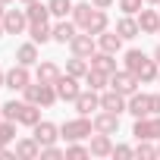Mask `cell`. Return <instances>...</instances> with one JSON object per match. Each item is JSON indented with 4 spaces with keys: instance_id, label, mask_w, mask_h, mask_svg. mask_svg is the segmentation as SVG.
<instances>
[{
    "instance_id": "cell-1",
    "label": "cell",
    "mask_w": 160,
    "mask_h": 160,
    "mask_svg": "<svg viewBox=\"0 0 160 160\" xmlns=\"http://www.w3.org/2000/svg\"><path fill=\"white\" fill-rule=\"evenodd\" d=\"M22 101L38 104V107H53V104L60 101V94H57V88H53V85H44V82H28V85L22 88Z\"/></svg>"
},
{
    "instance_id": "cell-2",
    "label": "cell",
    "mask_w": 160,
    "mask_h": 160,
    "mask_svg": "<svg viewBox=\"0 0 160 160\" xmlns=\"http://www.w3.org/2000/svg\"><path fill=\"white\" fill-rule=\"evenodd\" d=\"M91 132H94V119H88V116H75V119H66L60 126V138H66V141L91 138Z\"/></svg>"
},
{
    "instance_id": "cell-3",
    "label": "cell",
    "mask_w": 160,
    "mask_h": 160,
    "mask_svg": "<svg viewBox=\"0 0 160 160\" xmlns=\"http://www.w3.org/2000/svg\"><path fill=\"white\" fill-rule=\"evenodd\" d=\"M132 135H135L138 141H160V116H157V113H151V116L135 119Z\"/></svg>"
},
{
    "instance_id": "cell-4",
    "label": "cell",
    "mask_w": 160,
    "mask_h": 160,
    "mask_svg": "<svg viewBox=\"0 0 160 160\" xmlns=\"http://www.w3.org/2000/svg\"><path fill=\"white\" fill-rule=\"evenodd\" d=\"M138 85H141V82H138V75H135V72H129V69H116V72L110 75V88H116V91H119V94H126V98H129V94H135V91H138Z\"/></svg>"
},
{
    "instance_id": "cell-5",
    "label": "cell",
    "mask_w": 160,
    "mask_h": 160,
    "mask_svg": "<svg viewBox=\"0 0 160 160\" xmlns=\"http://www.w3.org/2000/svg\"><path fill=\"white\" fill-rule=\"evenodd\" d=\"M57 94H60V101H66V104H72L78 94H82V85H78V78L75 75H69V72H63L60 78H57Z\"/></svg>"
},
{
    "instance_id": "cell-6",
    "label": "cell",
    "mask_w": 160,
    "mask_h": 160,
    "mask_svg": "<svg viewBox=\"0 0 160 160\" xmlns=\"http://www.w3.org/2000/svg\"><path fill=\"white\" fill-rule=\"evenodd\" d=\"M69 50H72L75 57H85V60H88V57L98 50V38H94L91 32H82V35L75 32V38L69 41Z\"/></svg>"
},
{
    "instance_id": "cell-7",
    "label": "cell",
    "mask_w": 160,
    "mask_h": 160,
    "mask_svg": "<svg viewBox=\"0 0 160 160\" xmlns=\"http://www.w3.org/2000/svg\"><path fill=\"white\" fill-rule=\"evenodd\" d=\"M72 107L78 110V116H91V110H101V91H94V88H85L82 94H78V98L72 101Z\"/></svg>"
},
{
    "instance_id": "cell-8",
    "label": "cell",
    "mask_w": 160,
    "mask_h": 160,
    "mask_svg": "<svg viewBox=\"0 0 160 160\" xmlns=\"http://www.w3.org/2000/svg\"><path fill=\"white\" fill-rule=\"evenodd\" d=\"M3 28H7V35H22V32H28V16H25V10H7V13H3Z\"/></svg>"
},
{
    "instance_id": "cell-9",
    "label": "cell",
    "mask_w": 160,
    "mask_h": 160,
    "mask_svg": "<svg viewBox=\"0 0 160 160\" xmlns=\"http://www.w3.org/2000/svg\"><path fill=\"white\" fill-rule=\"evenodd\" d=\"M126 104H129V98L126 94H119L116 88H104L101 91V110H110V113H126Z\"/></svg>"
},
{
    "instance_id": "cell-10",
    "label": "cell",
    "mask_w": 160,
    "mask_h": 160,
    "mask_svg": "<svg viewBox=\"0 0 160 160\" xmlns=\"http://www.w3.org/2000/svg\"><path fill=\"white\" fill-rule=\"evenodd\" d=\"M126 113H132L135 119H141V116H151V94H141V91L129 94V104H126Z\"/></svg>"
},
{
    "instance_id": "cell-11",
    "label": "cell",
    "mask_w": 160,
    "mask_h": 160,
    "mask_svg": "<svg viewBox=\"0 0 160 160\" xmlns=\"http://www.w3.org/2000/svg\"><path fill=\"white\" fill-rule=\"evenodd\" d=\"M94 132L116 135V132H119V113H110V110H101V113H94Z\"/></svg>"
},
{
    "instance_id": "cell-12",
    "label": "cell",
    "mask_w": 160,
    "mask_h": 160,
    "mask_svg": "<svg viewBox=\"0 0 160 160\" xmlns=\"http://www.w3.org/2000/svg\"><path fill=\"white\" fill-rule=\"evenodd\" d=\"M32 132H35V141L44 148V144H57V138H60V126H53V122H47V119H41L38 126H32Z\"/></svg>"
},
{
    "instance_id": "cell-13",
    "label": "cell",
    "mask_w": 160,
    "mask_h": 160,
    "mask_svg": "<svg viewBox=\"0 0 160 160\" xmlns=\"http://www.w3.org/2000/svg\"><path fill=\"white\" fill-rule=\"evenodd\" d=\"M28 82H32V72H28V66L16 63L13 69H7V88H13V91H22Z\"/></svg>"
},
{
    "instance_id": "cell-14",
    "label": "cell",
    "mask_w": 160,
    "mask_h": 160,
    "mask_svg": "<svg viewBox=\"0 0 160 160\" xmlns=\"http://www.w3.org/2000/svg\"><path fill=\"white\" fill-rule=\"evenodd\" d=\"M88 148H91V157H113V138L104 132H91Z\"/></svg>"
},
{
    "instance_id": "cell-15",
    "label": "cell",
    "mask_w": 160,
    "mask_h": 160,
    "mask_svg": "<svg viewBox=\"0 0 160 160\" xmlns=\"http://www.w3.org/2000/svg\"><path fill=\"white\" fill-rule=\"evenodd\" d=\"M88 63H91V69H101V72H116V53H107V50H94L91 57H88Z\"/></svg>"
},
{
    "instance_id": "cell-16",
    "label": "cell",
    "mask_w": 160,
    "mask_h": 160,
    "mask_svg": "<svg viewBox=\"0 0 160 160\" xmlns=\"http://www.w3.org/2000/svg\"><path fill=\"white\" fill-rule=\"evenodd\" d=\"M60 75H63V69H60L57 63H50V60H44V63L35 66V78H38V82H44V85H57Z\"/></svg>"
},
{
    "instance_id": "cell-17",
    "label": "cell",
    "mask_w": 160,
    "mask_h": 160,
    "mask_svg": "<svg viewBox=\"0 0 160 160\" xmlns=\"http://www.w3.org/2000/svg\"><path fill=\"white\" fill-rule=\"evenodd\" d=\"M135 19H138V25H141V35H157V32H160V13H157V10H144V7H141V13H138Z\"/></svg>"
},
{
    "instance_id": "cell-18",
    "label": "cell",
    "mask_w": 160,
    "mask_h": 160,
    "mask_svg": "<svg viewBox=\"0 0 160 160\" xmlns=\"http://www.w3.org/2000/svg\"><path fill=\"white\" fill-rule=\"evenodd\" d=\"M116 35H119L122 41H132V38H138V35H141V25H138V19L122 13V19L116 22Z\"/></svg>"
},
{
    "instance_id": "cell-19",
    "label": "cell",
    "mask_w": 160,
    "mask_h": 160,
    "mask_svg": "<svg viewBox=\"0 0 160 160\" xmlns=\"http://www.w3.org/2000/svg\"><path fill=\"white\" fill-rule=\"evenodd\" d=\"M75 32H78V25L72 22V16H69V19H60V22L53 25V41H57V44H69V41L75 38Z\"/></svg>"
},
{
    "instance_id": "cell-20",
    "label": "cell",
    "mask_w": 160,
    "mask_h": 160,
    "mask_svg": "<svg viewBox=\"0 0 160 160\" xmlns=\"http://www.w3.org/2000/svg\"><path fill=\"white\" fill-rule=\"evenodd\" d=\"M16 63H22V66H38L41 63V57H38V44L35 41H28V44H19L16 47Z\"/></svg>"
},
{
    "instance_id": "cell-21",
    "label": "cell",
    "mask_w": 160,
    "mask_h": 160,
    "mask_svg": "<svg viewBox=\"0 0 160 160\" xmlns=\"http://www.w3.org/2000/svg\"><path fill=\"white\" fill-rule=\"evenodd\" d=\"M16 157H19V160H38V157H41V144L35 141V135L16 141Z\"/></svg>"
},
{
    "instance_id": "cell-22",
    "label": "cell",
    "mask_w": 160,
    "mask_h": 160,
    "mask_svg": "<svg viewBox=\"0 0 160 160\" xmlns=\"http://www.w3.org/2000/svg\"><path fill=\"white\" fill-rule=\"evenodd\" d=\"M28 38L35 44H47V41H53V25L50 22H28Z\"/></svg>"
},
{
    "instance_id": "cell-23",
    "label": "cell",
    "mask_w": 160,
    "mask_h": 160,
    "mask_svg": "<svg viewBox=\"0 0 160 160\" xmlns=\"http://www.w3.org/2000/svg\"><path fill=\"white\" fill-rule=\"evenodd\" d=\"M94 10H98V7L91 3V0H85V3H75V7H72V22H75L78 28H85V25L91 22Z\"/></svg>"
},
{
    "instance_id": "cell-24",
    "label": "cell",
    "mask_w": 160,
    "mask_h": 160,
    "mask_svg": "<svg viewBox=\"0 0 160 160\" xmlns=\"http://www.w3.org/2000/svg\"><path fill=\"white\" fill-rule=\"evenodd\" d=\"M98 47H101V50H107V53H119V50H122V38H119L116 32H110V28H107V32H101V35H98Z\"/></svg>"
},
{
    "instance_id": "cell-25",
    "label": "cell",
    "mask_w": 160,
    "mask_h": 160,
    "mask_svg": "<svg viewBox=\"0 0 160 160\" xmlns=\"http://www.w3.org/2000/svg\"><path fill=\"white\" fill-rule=\"evenodd\" d=\"M157 75H160V63H157L154 57H148V60L141 63V69H138V82H141V85H151V82H157Z\"/></svg>"
},
{
    "instance_id": "cell-26",
    "label": "cell",
    "mask_w": 160,
    "mask_h": 160,
    "mask_svg": "<svg viewBox=\"0 0 160 160\" xmlns=\"http://www.w3.org/2000/svg\"><path fill=\"white\" fill-rule=\"evenodd\" d=\"M25 16H28V22H50V7L41 3V0L25 3Z\"/></svg>"
},
{
    "instance_id": "cell-27",
    "label": "cell",
    "mask_w": 160,
    "mask_h": 160,
    "mask_svg": "<svg viewBox=\"0 0 160 160\" xmlns=\"http://www.w3.org/2000/svg\"><path fill=\"white\" fill-rule=\"evenodd\" d=\"M110 28V16H107V10H94V16H91V22L82 28V32H91L94 38L101 35V32H107Z\"/></svg>"
},
{
    "instance_id": "cell-28",
    "label": "cell",
    "mask_w": 160,
    "mask_h": 160,
    "mask_svg": "<svg viewBox=\"0 0 160 160\" xmlns=\"http://www.w3.org/2000/svg\"><path fill=\"white\" fill-rule=\"evenodd\" d=\"M38 122H41V107L25 101V107H22V113H19V126H28V129H32V126H38Z\"/></svg>"
},
{
    "instance_id": "cell-29",
    "label": "cell",
    "mask_w": 160,
    "mask_h": 160,
    "mask_svg": "<svg viewBox=\"0 0 160 160\" xmlns=\"http://www.w3.org/2000/svg\"><path fill=\"white\" fill-rule=\"evenodd\" d=\"M85 85H88V88H94V91H104V88L110 85V72H101V69H88V75H85Z\"/></svg>"
},
{
    "instance_id": "cell-30",
    "label": "cell",
    "mask_w": 160,
    "mask_h": 160,
    "mask_svg": "<svg viewBox=\"0 0 160 160\" xmlns=\"http://www.w3.org/2000/svg\"><path fill=\"white\" fill-rule=\"evenodd\" d=\"M88 69H91V63H88L85 57H75V53H72V60L66 63V72H69V75H75V78H85V75H88Z\"/></svg>"
},
{
    "instance_id": "cell-31",
    "label": "cell",
    "mask_w": 160,
    "mask_h": 160,
    "mask_svg": "<svg viewBox=\"0 0 160 160\" xmlns=\"http://www.w3.org/2000/svg\"><path fill=\"white\" fill-rule=\"evenodd\" d=\"M47 7H50V16L53 19H66V16H72V0H47Z\"/></svg>"
},
{
    "instance_id": "cell-32",
    "label": "cell",
    "mask_w": 160,
    "mask_h": 160,
    "mask_svg": "<svg viewBox=\"0 0 160 160\" xmlns=\"http://www.w3.org/2000/svg\"><path fill=\"white\" fill-rule=\"evenodd\" d=\"M13 138H16V122L13 119H0V148H10Z\"/></svg>"
},
{
    "instance_id": "cell-33",
    "label": "cell",
    "mask_w": 160,
    "mask_h": 160,
    "mask_svg": "<svg viewBox=\"0 0 160 160\" xmlns=\"http://www.w3.org/2000/svg\"><path fill=\"white\" fill-rule=\"evenodd\" d=\"M22 107H25V101H7L3 107H0V110H3V119H13V122H19V113H22Z\"/></svg>"
},
{
    "instance_id": "cell-34",
    "label": "cell",
    "mask_w": 160,
    "mask_h": 160,
    "mask_svg": "<svg viewBox=\"0 0 160 160\" xmlns=\"http://www.w3.org/2000/svg\"><path fill=\"white\" fill-rule=\"evenodd\" d=\"M122 60H126V69L138 75V69H141V63H144L148 57H144L141 50H126V57H122Z\"/></svg>"
},
{
    "instance_id": "cell-35",
    "label": "cell",
    "mask_w": 160,
    "mask_h": 160,
    "mask_svg": "<svg viewBox=\"0 0 160 160\" xmlns=\"http://www.w3.org/2000/svg\"><path fill=\"white\" fill-rule=\"evenodd\" d=\"M66 157H69V160H78V157H91V148L78 144V141H66Z\"/></svg>"
},
{
    "instance_id": "cell-36",
    "label": "cell",
    "mask_w": 160,
    "mask_h": 160,
    "mask_svg": "<svg viewBox=\"0 0 160 160\" xmlns=\"http://www.w3.org/2000/svg\"><path fill=\"white\" fill-rule=\"evenodd\" d=\"M135 157H141V160H154V157H157V148H154L151 141H138V148H135Z\"/></svg>"
},
{
    "instance_id": "cell-37",
    "label": "cell",
    "mask_w": 160,
    "mask_h": 160,
    "mask_svg": "<svg viewBox=\"0 0 160 160\" xmlns=\"http://www.w3.org/2000/svg\"><path fill=\"white\" fill-rule=\"evenodd\" d=\"M141 7H144V0H119V10H122L126 16H138Z\"/></svg>"
},
{
    "instance_id": "cell-38",
    "label": "cell",
    "mask_w": 160,
    "mask_h": 160,
    "mask_svg": "<svg viewBox=\"0 0 160 160\" xmlns=\"http://www.w3.org/2000/svg\"><path fill=\"white\" fill-rule=\"evenodd\" d=\"M41 157H47V160H60V157H66V148H57V144H44V148H41Z\"/></svg>"
},
{
    "instance_id": "cell-39",
    "label": "cell",
    "mask_w": 160,
    "mask_h": 160,
    "mask_svg": "<svg viewBox=\"0 0 160 160\" xmlns=\"http://www.w3.org/2000/svg\"><path fill=\"white\" fill-rule=\"evenodd\" d=\"M113 157H119V160L135 157V148H129V144H113Z\"/></svg>"
},
{
    "instance_id": "cell-40",
    "label": "cell",
    "mask_w": 160,
    "mask_h": 160,
    "mask_svg": "<svg viewBox=\"0 0 160 160\" xmlns=\"http://www.w3.org/2000/svg\"><path fill=\"white\" fill-rule=\"evenodd\" d=\"M151 113L160 116V94H151Z\"/></svg>"
},
{
    "instance_id": "cell-41",
    "label": "cell",
    "mask_w": 160,
    "mask_h": 160,
    "mask_svg": "<svg viewBox=\"0 0 160 160\" xmlns=\"http://www.w3.org/2000/svg\"><path fill=\"white\" fill-rule=\"evenodd\" d=\"M91 3H94V7H98V10H110V7H113V3H116V0H91Z\"/></svg>"
},
{
    "instance_id": "cell-42",
    "label": "cell",
    "mask_w": 160,
    "mask_h": 160,
    "mask_svg": "<svg viewBox=\"0 0 160 160\" xmlns=\"http://www.w3.org/2000/svg\"><path fill=\"white\" fill-rule=\"evenodd\" d=\"M3 13H7V10H3V3H0V38L7 35V28H3Z\"/></svg>"
},
{
    "instance_id": "cell-43",
    "label": "cell",
    "mask_w": 160,
    "mask_h": 160,
    "mask_svg": "<svg viewBox=\"0 0 160 160\" xmlns=\"http://www.w3.org/2000/svg\"><path fill=\"white\" fill-rule=\"evenodd\" d=\"M154 60H157V63H160V44H157V47H154Z\"/></svg>"
},
{
    "instance_id": "cell-44",
    "label": "cell",
    "mask_w": 160,
    "mask_h": 160,
    "mask_svg": "<svg viewBox=\"0 0 160 160\" xmlns=\"http://www.w3.org/2000/svg\"><path fill=\"white\" fill-rule=\"evenodd\" d=\"M144 3H151V7H160V0H144Z\"/></svg>"
},
{
    "instance_id": "cell-45",
    "label": "cell",
    "mask_w": 160,
    "mask_h": 160,
    "mask_svg": "<svg viewBox=\"0 0 160 160\" xmlns=\"http://www.w3.org/2000/svg\"><path fill=\"white\" fill-rule=\"evenodd\" d=\"M0 3H3V7H7V3H16V0H0Z\"/></svg>"
},
{
    "instance_id": "cell-46",
    "label": "cell",
    "mask_w": 160,
    "mask_h": 160,
    "mask_svg": "<svg viewBox=\"0 0 160 160\" xmlns=\"http://www.w3.org/2000/svg\"><path fill=\"white\" fill-rule=\"evenodd\" d=\"M19 3H35V0H19Z\"/></svg>"
},
{
    "instance_id": "cell-47",
    "label": "cell",
    "mask_w": 160,
    "mask_h": 160,
    "mask_svg": "<svg viewBox=\"0 0 160 160\" xmlns=\"http://www.w3.org/2000/svg\"><path fill=\"white\" fill-rule=\"evenodd\" d=\"M157 157H160V144H157Z\"/></svg>"
},
{
    "instance_id": "cell-48",
    "label": "cell",
    "mask_w": 160,
    "mask_h": 160,
    "mask_svg": "<svg viewBox=\"0 0 160 160\" xmlns=\"http://www.w3.org/2000/svg\"><path fill=\"white\" fill-rule=\"evenodd\" d=\"M0 119H3V110H0Z\"/></svg>"
},
{
    "instance_id": "cell-49",
    "label": "cell",
    "mask_w": 160,
    "mask_h": 160,
    "mask_svg": "<svg viewBox=\"0 0 160 160\" xmlns=\"http://www.w3.org/2000/svg\"><path fill=\"white\" fill-rule=\"evenodd\" d=\"M157 82H160V75H157Z\"/></svg>"
},
{
    "instance_id": "cell-50",
    "label": "cell",
    "mask_w": 160,
    "mask_h": 160,
    "mask_svg": "<svg viewBox=\"0 0 160 160\" xmlns=\"http://www.w3.org/2000/svg\"><path fill=\"white\" fill-rule=\"evenodd\" d=\"M157 35H160V32H157Z\"/></svg>"
}]
</instances>
